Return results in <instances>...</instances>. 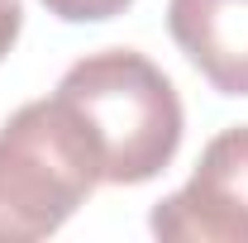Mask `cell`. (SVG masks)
<instances>
[{
    "mask_svg": "<svg viewBox=\"0 0 248 243\" xmlns=\"http://www.w3.org/2000/svg\"><path fill=\"white\" fill-rule=\"evenodd\" d=\"M53 95L95 143L105 186L153 182L182 148V95L162 76V67L134 48H105L72 62Z\"/></svg>",
    "mask_w": 248,
    "mask_h": 243,
    "instance_id": "1",
    "label": "cell"
},
{
    "mask_svg": "<svg viewBox=\"0 0 248 243\" xmlns=\"http://www.w3.org/2000/svg\"><path fill=\"white\" fill-rule=\"evenodd\" d=\"M100 152L58 95L19 105L0 124V243H38L86 205Z\"/></svg>",
    "mask_w": 248,
    "mask_h": 243,
    "instance_id": "2",
    "label": "cell"
},
{
    "mask_svg": "<svg viewBox=\"0 0 248 243\" xmlns=\"http://www.w3.org/2000/svg\"><path fill=\"white\" fill-rule=\"evenodd\" d=\"M167 243H248V124L215 134L191 182L148 219Z\"/></svg>",
    "mask_w": 248,
    "mask_h": 243,
    "instance_id": "3",
    "label": "cell"
},
{
    "mask_svg": "<svg viewBox=\"0 0 248 243\" xmlns=\"http://www.w3.org/2000/svg\"><path fill=\"white\" fill-rule=\"evenodd\" d=\"M167 29L219 95H248V0H167Z\"/></svg>",
    "mask_w": 248,
    "mask_h": 243,
    "instance_id": "4",
    "label": "cell"
},
{
    "mask_svg": "<svg viewBox=\"0 0 248 243\" xmlns=\"http://www.w3.org/2000/svg\"><path fill=\"white\" fill-rule=\"evenodd\" d=\"M48 15H58L67 24H100V19H115L124 15L134 0H38Z\"/></svg>",
    "mask_w": 248,
    "mask_h": 243,
    "instance_id": "5",
    "label": "cell"
},
{
    "mask_svg": "<svg viewBox=\"0 0 248 243\" xmlns=\"http://www.w3.org/2000/svg\"><path fill=\"white\" fill-rule=\"evenodd\" d=\"M19 29H24V10H19V0H0V62H5L10 48H15Z\"/></svg>",
    "mask_w": 248,
    "mask_h": 243,
    "instance_id": "6",
    "label": "cell"
}]
</instances>
